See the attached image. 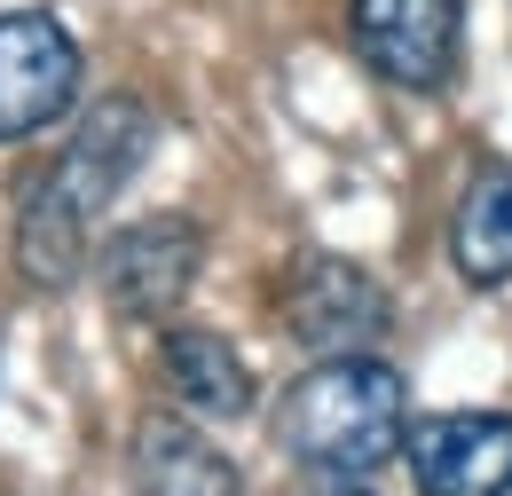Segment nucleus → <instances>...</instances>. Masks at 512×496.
<instances>
[{
	"label": "nucleus",
	"mask_w": 512,
	"mask_h": 496,
	"mask_svg": "<svg viewBox=\"0 0 512 496\" xmlns=\"http://www.w3.org/2000/svg\"><path fill=\"white\" fill-rule=\"evenodd\" d=\"M276 308H284V331L308 355H371L394 331L386 284L347 252H300L284 268V284H276Z\"/></svg>",
	"instance_id": "2"
},
{
	"label": "nucleus",
	"mask_w": 512,
	"mask_h": 496,
	"mask_svg": "<svg viewBox=\"0 0 512 496\" xmlns=\"http://www.w3.org/2000/svg\"><path fill=\"white\" fill-rule=\"evenodd\" d=\"M355 56L402 95H442L465 56V0H347Z\"/></svg>",
	"instance_id": "3"
},
{
	"label": "nucleus",
	"mask_w": 512,
	"mask_h": 496,
	"mask_svg": "<svg viewBox=\"0 0 512 496\" xmlns=\"http://www.w3.org/2000/svg\"><path fill=\"white\" fill-rule=\"evenodd\" d=\"M197 268H205V229H197L190 213H150V221H134V229H119V237L103 245L95 284H103L111 315L166 323V315L197 292Z\"/></svg>",
	"instance_id": "4"
},
{
	"label": "nucleus",
	"mask_w": 512,
	"mask_h": 496,
	"mask_svg": "<svg viewBox=\"0 0 512 496\" xmlns=\"http://www.w3.org/2000/svg\"><path fill=\"white\" fill-rule=\"evenodd\" d=\"M158 371L182 394V410H197V418H221L229 426V418L253 410V363L221 331H205V323H174L158 339Z\"/></svg>",
	"instance_id": "10"
},
{
	"label": "nucleus",
	"mask_w": 512,
	"mask_h": 496,
	"mask_svg": "<svg viewBox=\"0 0 512 496\" xmlns=\"http://www.w3.org/2000/svg\"><path fill=\"white\" fill-rule=\"evenodd\" d=\"M410 434V386L379 355H316L276 402V449L323 481H371Z\"/></svg>",
	"instance_id": "1"
},
{
	"label": "nucleus",
	"mask_w": 512,
	"mask_h": 496,
	"mask_svg": "<svg viewBox=\"0 0 512 496\" xmlns=\"http://www.w3.org/2000/svg\"><path fill=\"white\" fill-rule=\"evenodd\" d=\"M308 496H371L363 481H331V489H308Z\"/></svg>",
	"instance_id": "12"
},
{
	"label": "nucleus",
	"mask_w": 512,
	"mask_h": 496,
	"mask_svg": "<svg viewBox=\"0 0 512 496\" xmlns=\"http://www.w3.org/2000/svg\"><path fill=\"white\" fill-rule=\"evenodd\" d=\"M16 276H24L40 300H56V292H71V284L87 276V221H79L40 174L16 189Z\"/></svg>",
	"instance_id": "11"
},
{
	"label": "nucleus",
	"mask_w": 512,
	"mask_h": 496,
	"mask_svg": "<svg viewBox=\"0 0 512 496\" xmlns=\"http://www.w3.org/2000/svg\"><path fill=\"white\" fill-rule=\"evenodd\" d=\"M449 260L473 292L512 284V158H481L465 174L457 213H449Z\"/></svg>",
	"instance_id": "9"
},
{
	"label": "nucleus",
	"mask_w": 512,
	"mask_h": 496,
	"mask_svg": "<svg viewBox=\"0 0 512 496\" xmlns=\"http://www.w3.org/2000/svg\"><path fill=\"white\" fill-rule=\"evenodd\" d=\"M127 489L134 496H245L237 465L182 418H142L127 441Z\"/></svg>",
	"instance_id": "8"
},
{
	"label": "nucleus",
	"mask_w": 512,
	"mask_h": 496,
	"mask_svg": "<svg viewBox=\"0 0 512 496\" xmlns=\"http://www.w3.org/2000/svg\"><path fill=\"white\" fill-rule=\"evenodd\" d=\"M418 496H512V418L505 410H442L402 434Z\"/></svg>",
	"instance_id": "7"
},
{
	"label": "nucleus",
	"mask_w": 512,
	"mask_h": 496,
	"mask_svg": "<svg viewBox=\"0 0 512 496\" xmlns=\"http://www.w3.org/2000/svg\"><path fill=\"white\" fill-rule=\"evenodd\" d=\"M150 158H158V111L134 103V95H95V103L79 111V126H71L64 158H56L40 182L56 189L87 229H95V213H103V205H111Z\"/></svg>",
	"instance_id": "6"
},
{
	"label": "nucleus",
	"mask_w": 512,
	"mask_h": 496,
	"mask_svg": "<svg viewBox=\"0 0 512 496\" xmlns=\"http://www.w3.org/2000/svg\"><path fill=\"white\" fill-rule=\"evenodd\" d=\"M79 40L48 8H8L0 16V142H32L79 103Z\"/></svg>",
	"instance_id": "5"
}]
</instances>
